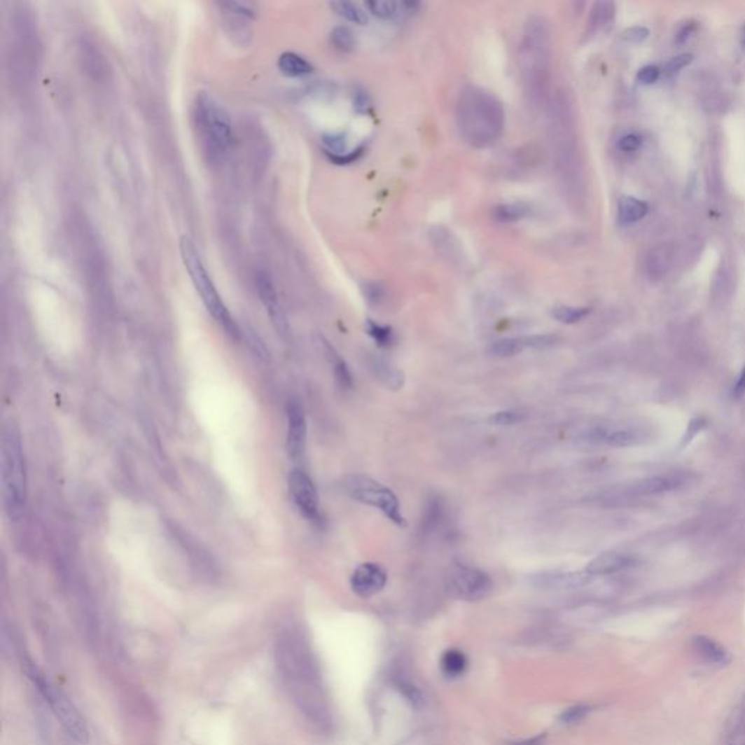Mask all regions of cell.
Returning a JSON list of instances; mask_svg holds the SVG:
<instances>
[{
  "label": "cell",
  "instance_id": "1",
  "mask_svg": "<svg viewBox=\"0 0 745 745\" xmlns=\"http://www.w3.org/2000/svg\"><path fill=\"white\" fill-rule=\"evenodd\" d=\"M277 667L297 707L313 722L325 718L319 674L309 646L295 632H283L275 646Z\"/></svg>",
  "mask_w": 745,
  "mask_h": 745
},
{
  "label": "cell",
  "instance_id": "2",
  "mask_svg": "<svg viewBox=\"0 0 745 745\" xmlns=\"http://www.w3.org/2000/svg\"><path fill=\"white\" fill-rule=\"evenodd\" d=\"M552 31L546 18L529 16L518 48V69L526 95L534 106L548 105L552 97Z\"/></svg>",
  "mask_w": 745,
  "mask_h": 745
},
{
  "label": "cell",
  "instance_id": "3",
  "mask_svg": "<svg viewBox=\"0 0 745 745\" xmlns=\"http://www.w3.org/2000/svg\"><path fill=\"white\" fill-rule=\"evenodd\" d=\"M456 123L464 143L473 148H488L504 134L506 111L492 92L468 85L457 98Z\"/></svg>",
  "mask_w": 745,
  "mask_h": 745
},
{
  "label": "cell",
  "instance_id": "4",
  "mask_svg": "<svg viewBox=\"0 0 745 745\" xmlns=\"http://www.w3.org/2000/svg\"><path fill=\"white\" fill-rule=\"evenodd\" d=\"M0 447L4 508L8 518L18 520L25 511L28 487L21 433L13 421L4 425Z\"/></svg>",
  "mask_w": 745,
  "mask_h": 745
},
{
  "label": "cell",
  "instance_id": "5",
  "mask_svg": "<svg viewBox=\"0 0 745 745\" xmlns=\"http://www.w3.org/2000/svg\"><path fill=\"white\" fill-rule=\"evenodd\" d=\"M194 121L209 159H221L232 141V121L228 111L207 93L200 92L194 102Z\"/></svg>",
  "mask_w": 745,
  "mask_h": 745
},
{
  "label": "cell",
  "instance_id": "6",
  "mask_svg": "<svg viewBox=\"0 0 745 745\" xmlns=\"http://www.w3.org/2000/svg\"><path fill=\"white\" fill-rule=\"evenodd\" d=\"M179 249H181L182 263H183L186 271H188V274L191 277V281H193L195 290L198 291L204 306H206L209 313L223 326V329H225L230 335V337L239 338L240 337V329H239L237 323L235 322V319L232 318V314L228 310V307L225 306V303H223L221 297H220L214 283L211 281V278H210L206 267H204L202 259H201L198 251L195 249L193 242L188 237H182Z\"/></svg>",
  "mask_w": 745,
  "mask_h": 745
},
{
  "label": "cell",
  "instance_id": "7",
  "mask_svg": "<svg viewBox=\"0 0 745 745\" xmlns=\"http://www.w3.org/2000/svg\"><path fill=\"white\" fill-rule=\"evenodd\" d=\"M24 671L36 692L41 695L44 702L50 706L51 712L57 720L62 723L64 731L69 737L79 744H85L89 739L88 725L82 713L74 703L60 690V688L51 684L44 674L36 668L31 661L24 662Z\"/></svg>",
  "mask_w": 745,
  "mask_h": 745
},
{
  "label": "cell",
  "instance_id": "8",
  "mask_svg": "<svg viewBox=\"0 0 745 745\" xmlns=\"http://www.w3.org/2000/svg\"><path fill=\"white\" fill-rule=\"evenodd\" d=\"M347 494L361 504L380 510L386 518L399 527H406V520L401 510V502L392 489L380 482L364 475L348 476L344 482Z\"/></svg>",
  "mask_w": 745,
  "mask_h": 745
},
{
  "label": "cell",
  "instance_id": "9",
  "mask_svg": "<svg viewBox=\"0 0 745 745\" xmlns=\"http://www.w3.org/2000/svg\"><path fill=\"white\" fill-rule=\"evenodd\" d=\"M447 590L456 599L478 601L488 597L492 591L491 576L478 568L457 564L447 573Z\"/></svg>",
  "mask_w": 745,
  "mask_h": 745
},
{
  "label": "cell",
  "instance_id": "10",
  "mask_svg": "<svg viewBox=\"0 0 745 745\" xmlns=\"http://www.w3.org/2000/svg\"><path fill=\"white\" fill-rule=\"evenodd\" d=\"M288 487L295 506L299 507L302 514L313 523H319V496L309 475L299 469L293 471L288 476Z\"/></svg>",
  "mask_w": 745,
  "mask_h": 745
},
{
  "label": "cell",
  "instance_id": "11",
  "mask_svg": "<svg viewBox=\"0 0 745 745\" xmlns=\"http://www.w3.org/2000/svg\"><path fill=\"white\" fill-rule=\"evenodd\" d=\"M307 425L303 408L299 402L287 405V450L293 460H300L306 449Z\"/></svg>",
  "mask_w": 745,
  "mask_h": 745
},
{
  "label": "cell",
  "instance_id": "12",
  "mask_svg": "<svg viewBox=\"0 0 745 745\" xmlns=\"http://www.w3.org/2000/svg\"><path fill=\"white\" fill-rule=\"evenodd\" d=\"M387 583V573L379 564H361L351 575V588L361 599L379 594Z\"/></svg>",
  "mask_w": 745,
  "mask_h": 745
},
{
  "label": "cell",
  "instance_id": "13",
  "mask_svg": "<svg viewBox=\"0 0 745 745\" xmlns=\"http://www.w3.org/2000/svg\"><path fill=\"white\" fill-rule=\"evenodd\" d=\"M648 437L636 428L595 426L585 434V440L611 447H630L643 443Z\"/></svg>",
  "mask_w": 745,
  "mask_h": 745
},
{
  "label": "cell",
  "instance_id": "14",
  "mask_svg": "<svg viewBox=\"0 0 745 745\" xmlns=\"http://www.w3.org/2000/svg\"><path fill=\"white\" fill-rule=\"evenodd\" d=\"M255 283H256V290H258V294H259V299L263 300L270 318H271V322L274 323V326L277 328L278 332L281 333H286L287 332V321H286V316L281 310V306H279L278 303V295H277V291H275V287L272 284V279L270 278V275L265 272V271H258L256 274V278H255Z\"/></svg>",
  "mask_w": 745,
  "mask_h": 745
},
{
  "label": "cell",
  "instance_id": "15",
  "mask_svg": "<svg viewBox=\"0 0 745 745\" xmlns=\"http://www.w3.org/2000/svg\"><path fill=\"white\" fill-rule=\"evenodd\" d=\"M688 480V476L685 473L674 472V473H665V475H655L648 476L630 485L629 491L635 495H658L676 491L681 487H684Z\"/></svg>",
  "mask_w": 745,
  "mask_h": 745
},
{
  "label": "cell",
  "instance_id": "16",
  "mask_svg": "<svg viewBox=\"0 0 745 745\" xmlns=\"http://www.w3.org/2000/svg\"><path fill=\"white\" fill-rule=\"evenodd\" d=\"M633 564V559L629 555L619 553V552H607L603 555H599L594 557L592 561L587 565L585 573L587 575H610L616 573L619 571L626 569Z\"/></svg>",
  "mask_w": 745,
  "mask_h": 745
},
{
  "label": "cell",
  "instance_id": "17",
  "mask_svg": "<svg viewBox=\"0 0 745 745\" xmlns=\"http://www.w3.org/2000/svg\"><path fill=\"white\" fill-rule=\"evenodd\" d=\"M278 69L288 78L307 76L313 71L312 64L297 53L286 51L278 57Z\"/></svg>",
  "mask_w": 745,
  "mask_h": 745
},
{
  "label": "cell",
  "instance_id": "18",
  "mask_svg": "<svg viewBox=\"0 0 745 745\" xmlns=\"http://www.w3.org/2000/svg\"><path fill=\"white\" fill-rule=\"evenodd\" d=\"M323 348H325V352H326V357H328V360H329V363L332 365L335 380H337L338 386L342 390H349L352 387V384H354V380H352V375H351V370H349L348 364L337 352V349H335L329 342L323 341Z\"/></svg>",
  "mask_w": 745,
  "mask_h": 745
},
{
  "label": "cell",
  "instance_id": "19",
  "mask_svg": "<svg viewBox=\"0 0 745 745\" xmlns=\"http://www.w3.org/2000/svg\"><path fill=\"white\" fill-rule=\"evenodd\" d=\"M673 264V251L667 245H660L652 249L646 259V270L650 277L661 278L668 272Z\"/></svg>",
  "mask_w": 745,
  "mask_h": 745
},
{
  "label": "cell",
  "instance_id": "20",
  "mask_svg": "<svg viewBox=\"0 0 745 745\" xmlns=\"http://www.w3.org/2000/svg\"><path fill=\"white\" fill-rule=\"evenodd\" d=\"M648 213L646 202L630 195H623L619 201L618 217L622 225H632L645 217Z\"/></svg>",
  "mask_w": 745,
  "mask_h": 745
},
{
  "label": "cell",
  "instance_id": "21",
  "mask_svg": "<svg viewBox=\"0 0 745 745\" xmlns=\"http://www.w3.org/2000/svg\"><path fill=\"white\" fill-rule=\"evenodd\" d=\"M371 370L375 371L376 377L390 390H399L401 387H403V383H405V376L403 372L396 368L394 364H390L389 361H384V360H376V361H371Z\"/></svg>",
  "mask_w": 745,
  "mask_h": 745
},
{
  "label": "cell",
  "instance_id": "22",
  "mask_svg": "<svg viewBox=\"0 0 745 745\" xmlns=\"http://www.w3.org/2000/svg\"><path fill=\"white\" fill-rule=\"evenodd\" d=\"M526 348H531L530 337L521 338H504L495 341L489 347V356L496 358H510L523 352Z\"/></svg>",
  "mask_w": 745,
  "mask_h": 745
},
{
  "label": "cell",
  "instance_id": "23",
  "mask_svg": "<svg viewBox=\"0 0 745 745\" xmlns=\"http://www.w3.org/2000/svg\"><path fill=\"white\" fill-rule=\"evenodd\" d=\"M468 665H469L468 657L464 655V652L459 649L444 650V654L441 655V660H440L441 671L445 677H449V678H457L463 676L466 673V669H468Z\"/></svg>",
  "mask_w": 745,
  "mask_h": 745
},
{
  "label": "cell",
  "instance_id": "24",
  "mask_svg": "<svg viewBox=\"0 0 745 745\" xmlns=\"http://www.w3.org/2000/svg\"><path fill=\"white\" fill-rule=\"evenodd\" d=\"M530 211V206L526 202H508L494 207L492 216L499 223H515L527 217Z\"/></svg>",
  "mask_w": 745,
  "mask_h": 745
},
{
  "label": "cell",
  "instance_id": "25",
  "mask_svg": "<svg viewBox=\"0 0 745 745\" xmlns=\"http://www.w3.org/2000/svg\"><path fill=\"white\" fill-rule=\"evenodd\" d=\"M693 645L697 654L703 657L707 662L712 664H720L726 661V652L725 649L716 643L715 641L706 638V636H696L693 639Z\"/></svg>",
  "mask_w": 745,
  "mask_h": 745
},
{
  "label": "cell",
  "instance_id": "26",
  "mask_svg": "<svg viewBox=\"0 0 745 745\" xmlns=\"http://www.w3.org/2000/svg\"><path fill=\"white\" fill-rule=\"evenodd\" d=\"M430 235L433 239V244L436 245L440 253L445 256H457L459 242L456 240V237L452 235L450 230H445L443 228H434L430 232Z\"/></svg>",
  "mask_w": 745,
  "mask_h": 745
},
{
  "label": "cell",
  "instance_id": "27",
  "mask_svg": "<svg viewBox=\"0 0 745 745\" xmlns=\"http://www.w3.org/2000/svg\"><path fill=\"white\" fill-rule=\"evenodd\" d=\"M580 576L564 573H542L534 578V584L542 588H569L578 585Z\"/></svg>",
  "mask_w": 745,
  "mask_h": 745
},
{
  "label": "cell",
  "instance_id": "28",
  "mask_svg": "<svg viewBox=\"0 0 745 745\" xmlns=\"http://www.w3.org/2000/svg\"><path fill=\"white\" fill-rule=\"evenodd\" d=\"M330 8L333 9L335 13L342 16L344 20L349 22H354L357 25H365L368 22V16L364 12V9L352 2H332Z\"/></svg>",
  "mask_w": 745,
  "mask_h": 745
},
{
  "label": "cell",
  "instance_id": "29",
  "mask_svg": "<svg viewBox=\"0 0 745 745\" xmlns=\"http://www.w3.org/2000/svg\"><path fill=\"white\" fill-rule=\"evenodd\" d=\"M365 6L370 13L380 18V20H394V18L405 12L402 4L390 2V0H370V2L365 4Z\"/></svg>",
  "mask_w": 745,
  "mask_h": 745
},
{
  "label": "cell",
  "instance_id": "30",
  "mask_svg": "<svg viewBox=\"0 0 745 745\" xmlns=\"http://www.w3.org/2000/svg\"><path fill=\"white\" fill-rule=\"evenodd\" d=\"M365 332L382 348L392 347L394 342H395V332H394L392 328L387 326V325H382V323H377L375 321L368 319L365 322Z\"/></svg>",
  "mask_w": 745,
  "mask_h": 745
},
{
  "label": "cell",
  "instance_id": "31",
  "mask_svg": "<svg viewBox=\"0 0 745 745\" xmlns=\"http://www.w3.org/2000/svg\"><path fill=\"white\" fill-rule=\"evenodd\" d=\"M590 307H573V306H556L552 310V316L561 323L572 325L583 321L590 314Z\"/></svg>",
  "mask_w": 745,
  "mask_h": 745
},
{
  "label": "cell",
  "instance_id": "32",
  "mask_svg": "<svg viewBox=\"0 0 745 745\" xmlns=\"http://www.w3.org/2000/svg\"><path fill=\"white\" fill-rule=\"evenodd\" d=\"M614 18V5L610 2H600L595 4L591 16H590V27L597 29L608 25Z\"/></svg>",
  "mask_w": 745,
  "mask_h": 745
},
{
  "label": "cell",
  "instance_id": "33",
  "mask_svg": "<svg viewBox=\"0 0 745 745\" xmlns=\"http://www.w3.org/2000/svg\"><path fill=\"white\" fill-rule=\"evenodd\" d=\"M330 41L340 51H351L356 46V39L348 27H337L330 32Z\"/></svg>",
  "mask_w": 745,
  "mask_h": 745
},
{
  "label": "cell",
  "instance_id": "34",
  "mask_svg": "<svg viewBox=\"0 0 745 745\" xmlns=\"http://www.w3.org/2000/svg\"><path fill=\"white\" fill-rule=\"evenodd\" d=\"M398 690L403 695V697L411 703L414 707H417V709H419V707L424 704V696L421 693L419 688L417 685H414L412 683L409 681H405V680H399L395 683Z\"/></svg>",
  "mask_w": 745,
  "mask_h": 745
},
{
  "label": "cell",
  "instance_id": "35",
  "mask_svg": "<svg viewBox=\"0 0 745 745\" xmlns=\"http://www.w3.org/2000/svg\"><path fill=\"white\" fill-rule=\"evenodd\" d=\"M707 426V421L702 417H696L693 419H690V422L687 424V428H685V433L678 444L680 449H685V447L690 444L703 430Z\"/></svg>",
  "mask_w": 745,
  "mask_h": 745
},
{
  "label": "cell",
  "instance_id": "36",
  "mask_svg": "<svg viewBox=\"0 0 745 745\" xmlns=\"http://www.w3.org/2000/svg\"><path fill=\"white\" fill-rule=\"evenodd\" d=\"M524 419V414L520 412V411H514V409H508V411H499L496 414H494L491 418H489V422L492 425H499V426H506V425H514V424H518Z\"/></svg>",
  "mask_w": 745,
  "mask_h": 745
},
{
  "label": "cell",
  "instance_id": "37",
  "mask_svg": "<svg viewBox=\"0 0 745 745\" xmlns=\"http://www.w3.org/2000/svg\"><path fill=\"white\" fill-rule=\"evenodd\" d=\"M590 712V707L585 706V704H576V706H572V707H568V709H565L561 716H559V720H561L562 723H575V722H580L583 720Z\"/></svg>",
  "mask_w": 745,
  "mask_h": 745
},
{
  "label": "cell",
  "instance_id": "38",
  "mask_svg": "<svg viewBox=\"0 0 745 745\" xmlns=\"http://www.w3.org/2000/svg\"><path fill=\"white\" fill-rule=\"evenodd\" d=\"M622 35H623V40L627 41V43L641 44V43H643L648 39L649 31L646 28H643V27H633V28L626 29Z\"/></svg>",
  "mask_w": 745,
  "mask_h": 745
},
{
  "label": "cell",
  "instance_id": "39",
  "mask_svg": "<svg viewBox=\"0 0 745 745\" xmlns=\"http://www.w3.org/2000/svg\"><path fill=\"white\" fill-rule=\"evenodd\" d=\"M641 146H642V139L641 136L635 133L626 134L619 140V148L623 152H636Z\"/></svg>",
  "mask_w": 745,
  "mask_h": 745
},
{
  "label": "cell",
  "instance_id": "40",
  "mask_svg": "<svg viewBox=\"0 0 745 745\" xmlns=\"http://www.w3.org/2000/svg\"><path fill=\"white\" fill-rule=\"evenodd\" d=\"M693 62V55L692 54H681V55H677V57L671 59L667 66H665V71L667 73H676L678 70H681L683 67L688 66Z\"/></svg>",
  "mask_w": 745,
  "mask_h": 745
},
{
  "label": "cell",
  "instance_id": "41",
  "mask_svg": "<svg viewBox=\"0 0 745 745\" xmlns=\"http://www.w3.org/2000/svg\"><path fill=\"white\" fill-rule=\"evenodd\" d=\"M660 78V70L655 66H645L638 73V81L643 85L655 83Z\"/></svg>",
  "mask_w": 745,
  "mask_h": 745
},
{
  "label": "cell",
  "instance_id": "42",
  "mask_svg": "<svg viewBox=\"0 0 745 745\" xmlns=\"http://www.w3.org/2000/svg\"><path fill=\"white\" fill-rule=\"evenodd\" d=\"M365 297L371 303H379L383 297V290L379 284H368L365 288Z\"/></svg>",
  "mask_w": 745,
  "mask_h": 745
},
{
  "label": "cell",
  "instance_id": "43",
  "mask_svg": "<svg viewBox=\"0 0 745 745\" xmlns=\"http://www.w3.org/2000/svg\"><path fill=\"white\" fill-rule=\"evenodd\" d=\"M745 395V367L741 370L739 372V377L734 386V390H732V396L735 399H739Z\"/></svg>",
  "mask_w": 745,
  "mask_h": 745
},
{
  "label": "cell",
  "instance_id": "44",
  "mask_svg": "<svg viewBox=\"0 0 745 745\" xmlns=\"http://www.w3.org/2000/svg\"><path fill=\"white\" fill-rule=\"evenodd\" d=\"M546 735H537L534 738H530V739H523V741H515V742H508L506 745H543V741H545Z\"/></svg>",
  "mask_w": 745,
  "mask_h": 745
},
{
  "label": "cell",
  "instance_id": "45",
  "mask_svg": "<svg viewBox=\"0 0 745 745\" xmlns=\"http://www.w3.org/2000/svg\"><path fill=\"white\" fill-rule=\"evenodd\" d=\"M692 31H693V25H692V24L684 25V28L678 32V43H680V44L684 43V41L688 39V36H690Z\"/></svg>",
  "mask_w": 745,
  "mask_h": 745
}]
</instances>
